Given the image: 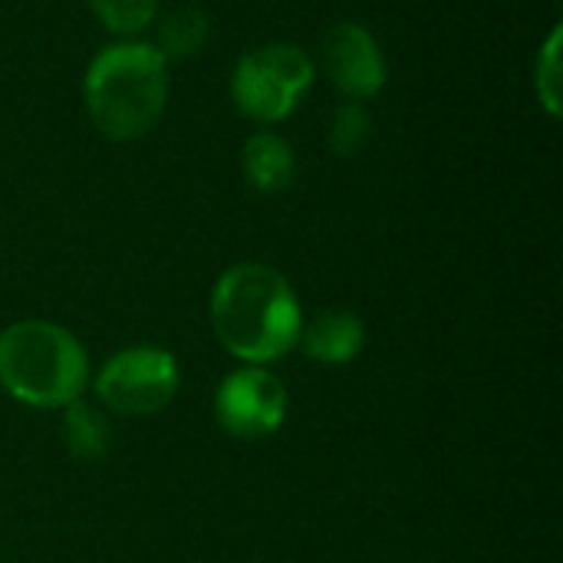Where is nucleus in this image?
Segmentation results:
<instances>
[{
  "mask_svg": "<svg viewBox=\"0 0 563 563\" xmlns=\"http://www.w3.org/2000/svg\"><path fill=\"white\" fill-rule=\"evenodd\" d=\"M290 396L267 366H241L214 393L218 426L241 442L271 439L287 422Z\"/></svg>",
  "mask_w": 563,
  "mask_h": 563,
  "instance_id": "6",
  "label": "nucleus"
},
{
  "mask_svg": "<svg viewBox=\"0 0 563 563\" xmlns=\"http://www.w3.org/2000/svg\"><path fill=\"white\" fill-rule=\"evenodd\" d=\"M89 386L82 343L53 320H16L0 330V389L30 409H66Z\"/></svg>",
  "mask_w": 563,
  "mask_h": 563,
  "instance_id": "3",
  "label": "nucleus"
},
{
  "mask_svg": "<svg viewBox=\"0 0 563 563\" xmlns=\"http://www.w3.org/2000/svg\"><path fill=\"white\" fill-rule=\"evenodd\" d=\"M63 442L73 452V459L96 462V459H102L109 452L112 432H109V422H106V416L99 409L76 399L73 406L63 409Z\"/></svg>",
  "mask_w": 563,
  "mask_h": 563,
  "instance_id": "10",
  "label": "nucleus"
},
{
  "mask_svg": "<svg viewBox=\"0 0 563 563\" xmlns=\"http://www.w3.org/2000/svg\"><path fill=\"white\" fill-rule=\"evenodd\" d=\"M241 168L254 191L261 195H280L297 178V158L294 148L271 129L254 132L241 148Z\"/></svg>",
  "mask_w": 563,
  "mask_h": 563,
  "instance_id": "9",
  "label": "nucleus"
},
{
  "mask_svg": "<svg viewBox=\"0 0 563 563\" xmlns=\"http://www.w3.org/2000/svg\"><path fill=\"white\" fill-rule=\"evenodd\" d=\"M218 343L244 366H267L284 360L303 330V310L290 280L261 261L228 267L208 303Z\"/></svg>",
  "mask_w": 563,
  "mask_h": 563,
  "instance_id": "1",
  "label": "nucleus"
},
{
  "mask_svg": "<svg viewBox=\"0 0 563 563\" xmlns=\"http://www.w3.org/2000/svg\"><path fill=\"white\" fill-rule=\"evenodd\" d=\"M86 3L96 13V20L122 40H135L142 30H148L158 20V0H86Z\"/></svg>",
  "mask_w": 563,
  "mask_h": 563,
  "instance_id": "12",
  "label": "nucleus"
},
{
  "mask_svg": "<svg viewBox=\"0 0 563 563\" xmlns=\"http://www.w3.org/2000/svg\"><path fill=\"white\" fill-rule=\"evenodd\" d=\"M317 76L313 59L297 43H267L244 53L231 73V96L238 109L261 122H284L310 92Z\"/></svg>",
  "mask_w": 563,
  "mask_h": 563,
  "instance_id": "4",
  "label": "nucleus"
},
{
  "mask_svg": "<svg viewBox=\"0 0 563 563\" xmlns=\"http://www.w3.org/2000/svg\"><path fill=\"white\" fill-rule=\"evenodd\" d=\"M561 43L563 33L561 26H554L538 53V63H534V92H538V102L541 109L551 115V119H561L563 112V63H561Z\"/></svg>",
  "mask_w": 563,
  "mask_h": 563,
  "instance_id": "13",
  "label": "nucleus"
},
{
  "mask_svg": "<svg viewBox=\"0 0 563 563\" xmlns=\"http://www.w3.org/2000/svg\"><path fill=\"white\" fill-rule=\"evenodd\" d=\"M369 129H373V122H369L366 106L356 102V99H346V102L333 112L327 139H330V145H333L336 155H356V152L366 145Z\"/></svg>",
  "mask_w": 563,
  "mask_h": 563,
  "instance_id": "14",
  "label": "nucleus"
},
{
  "mask_svg": "<svg viewBox=\"0 0 563 563\" xmlns=\"http://www.w3.org/2000/svg\"><path fill=\"white\" fill-rule=\"evenodd\" d=\"M323 66L346 99H369L386 86V56L379 40L353 20H340L323 36Z\"/></svg>",
  "mask_w": 563,
  "mask_h": 563,
  "instance_id": "7",
  "label": "nucleus"
},
{
  "mask_svg": "<svg viewBox=\"0 0 563 563\" xmlns=\"http://www.w3.org/2000/svg\"><path fill=\"white\" fill-rule=\"evenodd\" d=\"M89 122L112 142L148 135L168 102V59L142 40L102 46L82 76Z\"/></svg>",
  "mask_w": 563,
  "mask_h": 563,
  "instance_id": "2",
  "label": "nucleus"
},
{
  "mask_svg": "<svg viewBox=\"0 0 563 563\" xmlns=\"http://www.w3.org/2000/svg\"><path fill=\"white\" fill-rule=\"evenodd\" d=\"M303 353L320 366H346L366 346V327L353 310H323L300 330Z\"/></svg>",
  "mask_w": 563,
  "mask_h": 563,
  "instance_id": "8",
  "label": "nucleus"
},
{
  "mask_svg": "<svg viewBox=\"0 0 563 563\" xmlns=\"http://www.w3.org/2000/svg\"><path fill=\"white\" fill-rule=\"evenodd\" d=\"M208 16L195 7H178L162 16L158 23V43H152L165 59H185L205 49L208 43Z\"/></svg>",
  "mask_w": 563,
  "mask_h": 563,
  "instance_id": "11",
  "label": "nucleus"
},
{
  "mask_svg": "<svg viewBox=\"0 0 563 563\" xmlns=\"http://www.w3.org/2000/svg\"><path fill=\"white\" fill-rule=\"evenodd\" d=\"M181 386L178 360L165 346L139 343L109 356L96 379V399L115 416H155L172 406Z\"/></svg>",
  "mask_w": 563,
  "mask_h": 563,
  "instance_id": "5",
  "label": "nucleus"
}]
</instances>
